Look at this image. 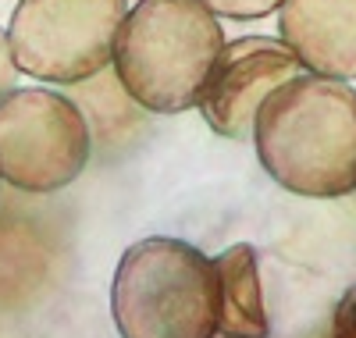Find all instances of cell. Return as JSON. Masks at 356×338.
I'll return each mask as SVG.
<instances>
[{
	"label": "cell",
	"instance_id": "obj_10",
	"mask_svg": "<svg viewBox=\"0 0 356 338\" xmlns=\"http://www.w3.org/2000/svg\"><path fill=\"white\" fill-rule=\"evenodd\" d=\"M328 338H356V285L346 289V296L339 299L335 314H332Z\"/></svg>",
	"mask_w": 356,
	"mask_h": 338
},
{
	"label": "cell",
	"instance_id": "obj_2",
	"mask_svg": "<svg viewBox=\"0 0 356 338\" xmlns=\"http://www.w3.org/2000/svg\"><path fill=\"white\" fill-rule=\"evenodd\" d=\"M225 33L200 0H139L114 43V72L125 93L154 114L200 104Z\"/></svg>",
	"mask_w": 356,
	"mask_h": 338
},
{
	"label": "cell",
	"instance_id": "obj_9",
	"mask_svg": "<svg viewBox=\"0 0 356 338\" xmlns=\"http://www.w3.org/2000/svg\"><path fill=\"white\" fill-rule=\"evenodd\" d=\"M207 11H214L221 18H239V22H250V18H264L271 15L275 8H282V0H200Z\"/></svg>",
	"mask_w": 356,
	"mask_h": 338
},
{
	"label": "cell",
	"instance_id": "obj_3",
	"mask_svg": "<svg viewBox=\"0 0 356 338\" xmlns=\"http://www.w3.org/2000/svg\"><path fill=\"white\" fill-rule=\"evenodd\" d=\"M111 314L122 338H214V260L182 239L132 242L114 271Z\"/></svg>",
	"mask_w": 356,
	"mask_h": 338
},
{
	"label": "cell",
	"instance_id": "obj_11",
	"mask_svg": "<svg viewBox=\"0 0 356 338\" xmlns=\"http://www.w3.org/2000/svg\"><path fill=\"white\" fill-rule=\"evenodd\" d=\"M15 57H11V43H8V33L0 29V100H4L11 93V86H15Z\"/></svg>",
	"mask_w": 356,
	"mask_h": 338
},
{
	"label": "cell",
	"instance_id": "obj_5",
	"mask_svg": "<svg viewBox=\"0 0 356 338\" xmlns=\"http://www.w3.org/2000/svg\"><path fill=\"white\" fill-rule=\"evenodd\" d=\"M89 125L54 89H11L0 100V178L22 193H57L86 171Z\"/></svg>",
	"mask_w": 356,
	"mask_h": 338
},
{
	"label": "cell",
	"instance_id": "obj_8",
	"mask_svg": "<svg viewBox=\"0 0 356 338\" xmlns=\"http://www.w3.org/2000/svg\"><path fill=\"white\" fill-rule=\"evenodd\" d=\"M218 274V335L225 338H267V310L260 292V257L250 242H235L214 257Z\"/></svg>",
	"mask_w": 356,
	"mask_h": 338
},
{
	"label": "cell",
	"instance_id": "obj_6",
	"mask_svg": "<svg viewBox=\"0 0 356 338\" xmlns=\"http://www.w3.org/2000/svg\"><path fill=\"white\" fill-rule=\"evenodd\" d=\"M292 75H300V61L285 40L243 36L218 54L200 93V114L218 136L246 139L260 104Z\"/></svg>",
	"mask_w": 356,
	"mask_h": 338
},
{
	"label": "cell",
	"instance_id": "obj_1",
	"mask_svg": "<svg viewBox=\"0 0 356 338\" xmlns=\"http://www.w3.org/2000/svg\"><path fill=\"white\" fill-rule=\"evenodd\" d=\"M264 171L296 196L335 200L356 189V89L328 75H292L257 111Z\"/></svg>",
	"mask_w": 356,
	"mask_h": 338
},
{
	"label": "cell",
	"instance_id": "obj_4",
	"mask_svg": "<svg viewBox=\"0 0 356 338\" xmlns=\"http://www.w3.org/2000/svg\"><path fill=\"white\" fill-rule=\"evenodd\" d=\"M125 0H22L8 25L15 68L40 82H82L114 57Z\"/></svg>",
	"mask_w": 356,
	"mask_h": 338
},
{
	"label": "cell",
	"instance_id": "obj_7",
	"mask_svg": "<svg viewBox=\"0 0 356 338\" xmlns=\"http://www.w3.org/2000/svg\"><path fill=\"white\" fill-rule=\"evenodd\" d=\"M278 29L314 75L356 79V0H282Z\"/></svg>",
	"mask_w": 356,
	"mask_h": 338
},
{
	"label": "cell",
	"instance_id": "obj_12",
	"mask_svg": "<svg viewBox=\"0 0 356 338\" xmlns=\"http://www.w3.org/2000/svg\"><path fill=\"white\" fill-rule=\"evenodd\" d=\"M267 338H271V335H267Z\"/></svg>",
	"mask_w": 356,
	"mask_h": 338
}]
</instances>
